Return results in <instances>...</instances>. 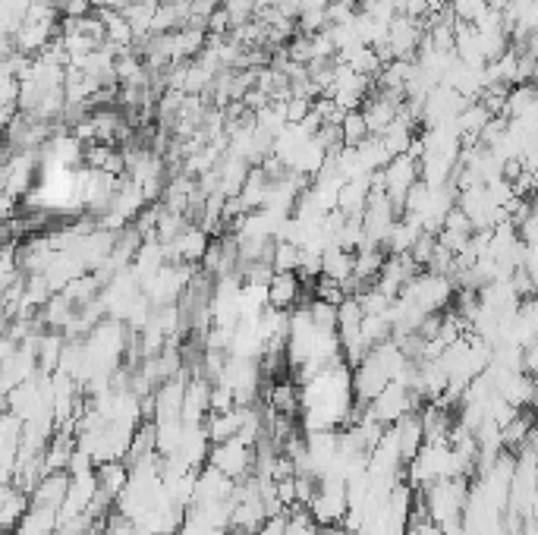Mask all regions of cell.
<instances>
[{"mask_svg": "<svg viewBox=\"0 0 538 535\" xmlns=\"http://www.w3.org/2000/svg\"><path fill=\"white\" fill-rule=\"evenodd\" d=\"M356 384H352V366L340 362L334 369H325L303 382V429H346L356 413Z\"/></svg>", "mask_w": 538, "mask_h": 535, "instance_id": "1", "label": "cell"}, {"mask_svg": "<svg viewBox=\"0 0 538 535\" xmlns=\"http://www.w3.org/2000/svg\"><path fill=\"white\" fill-rule=\"evenodd\" d=\"M208 463H211L214 469H221L224 476L240 482L256 473V447L246 445L242 438H230L224 441V445L211 447V460H208Z\"/></svg>", "mask_w": 538, "mask_h": 535, "instance_id": "2", "label": "cell"}, {"mask_svg": "<svg viewBox=\"0 0 538 535\" xmlns=\"http://www.w3.org/2000/svg\"><path fill=\"white\" fill-rule=\"evenodd\" d=\"M69 488H73V473H69V469H51V473H44L42 482L32 488V504L60 514V507L69 498Z\"/></svg>", "mask_w": 538, "mask_h": 535, "instance_id": "3", "label": "cell"}, {"mask_svg": "<svg viewBox=\"0 0 538 535\" xmlns=\"http://www.w3.org/2000/svg\"><path fill=\"white\" fill-rule=\"evenodd\" d=\"M305 290H309V284H305V280L299 278L297 271H277L274 280L268 284L271 306L283 309V312H290V309H297V306H303V303H309V299H303Z\"/></svg>", "mask_w": 538, "mask_h": 535, "instance_id": "4", "label": "cell"}, {"mask_svg": "<svg viewBox=\"0 0 538 535\" xmlns=\"http://www.w3.org/2000/svg\"><path fill=\"white\" fill-rule=\"evenodd\" d=\"M95 476H98V492L117 500L120 494H123V488L130 485L132 469H130V463H123V460H111V463L95 466Z\"/></svg>", "mask_w": 538, "mask_h": 535, "instance_id": "5", "label": "cell"}, {"mask_svg": "<svg viewBox=\"0 0 538 535\" xmlns=\"http://www.w3.org/2000/svg\"><path fill=\"white\" fill-rule=\"evenodd\" d=\"M352 268H356V252L344 249V246H328L321 256V274L337 284H346L352 278Z\"/></svg>", "mask_w": 538, "mask_h": 535, "instance_id": "6", "label": "cell"}, {"mask_svg": "<svg viewBox=\"0 0 538 535\" xmlns=\"http://www.w3.org/2000/svg\"><path fill=\"white\" fill-rule=\"evenodd\" d=\"M98 16H101L104 32H107V42L111 44H117V48H132L136 44V32H132V26L126 22V16L120 10H98Z\"/></svg>", "mask_w": 538, "mask_h": 535, "instance_id": "7", "label": "cell"}, {"mask_svg": "<svg viewBox=\"0 0 538 535\" xmlns=\"http://www.w3.org/2000/svg\"><path fill=\"white\" fill-rule=\"evenodd\" d=\"M340 130H344L346 148H359L362 142L368 139V136H372V130H368V123H366V114H362V111L344 114V120H340Z\"/></svg>", "mask_w": 538, "mask_h": 535, "instance_id": "8", "label": "cell"}, {"mask_svg": "<svg viewBox=\"0 0 538 535\" xmlns=\"http://www.w3.org/2000/svg\"><path fill=\"white\" fill-rule=\"evenodd\" d=\"M450 10H454L456 22H466V26H479L485 16L491 13L488 0H450Z\"/></svg>", "mask_w": 538, "mask_h": 535, "instance_id": "9", "label": "cell"}, {"mask_svg": "<svg viewBox=\"0 0 538 535\" xmlns=\"http://www.w3.org/2000/svg\"><path fill=\"white\" fill-rule=\"evenodd\" d=\"M283 535H321V523L309 514V507H293L290 514H287Z\"/></svg>", "mask_w": 538, "mask_h": 535, "instance_id": "10", "label": "cell"}, {"mask_svg": "<svg viewBox=\"0 0 538 535\" xmlns=\"http://www.w3.org/2000/svg\"><path fill=\"white\" fill-rule=\"evenodd\" d=\"M299 262H303V246L283 243V240H277V249H274V271H297Z\"/></svg>", "mask_w": 538, "mask_h": 535, "instance_id": "11", "label": "cell"}, {"mask_svg": "<svg viewBox=\"0 0 538 535\" xmlns=\"http://www.w3.org/2000/svg\"><path fill=\"white\" fill-rule=\"evenodd\" d=\"M312 105H315L312 98H299V95L290 98V101H287V120H290V123H303L312 114Z\"/></svg>", "mask_w": 538, "mask_h": 535, "instance_id": "12", "label": "cell"}, {"mask_svg": "<svg viewBox=\"0 0 538 535\" xmlns=\"http://www.w3.org/2000/svg\"><path fill=\"white\" fill-rule=\"evenodd\" d=\"M334 0H303V10H328Z\"/></svg>", "mask_w": 538, "mask_h": 535, "instance_id": "13", "label": "cell"}]
</instances>
